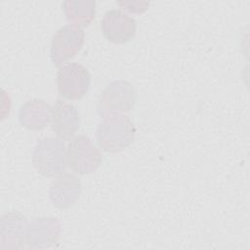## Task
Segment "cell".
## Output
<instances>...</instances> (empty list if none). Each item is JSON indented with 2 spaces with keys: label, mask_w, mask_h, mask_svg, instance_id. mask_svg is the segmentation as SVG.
<instances>
[{
  "label": "cell",
  "mask_w": 250,
  "mask_h": 250,
  "mask_svg": "<svg viewBox=\"0 0 250 250\" xmlns=\"http://www.w3.org/2000/svg\"><path fill=\"white\" fill-rule=\"evenodd\" d=\"M136 128L126 115H114L103 118L96 129L99 146L106 152H120L135 140Z\"/></svg>",
  "instance_id": "obj_1"
},
{
  "label": "cell",
  "mask_w": 250,
  "mask_h": 250,
  "mask_svg": "<svg viewBox=\"0 0 250 250\" xmlns=\"http://www.w3.org/2000/svg\"><path fill=\"white\" fill-rule=\"evenodd\" d=\"M32 163L46 178L62 175L66 168V148L60 138H44L37 142L32 152Z\"/></svg>",
  "instance_id": "obj_2"
},
{
  "label": "cell",
  "mask_w": 250,
  "mask_h": 250,
  "mask_svg": "<svg viewBox=\"0 0 250 250\" xmlns=\"http://www.w3.org/2000/svg\"><path fill=\"white\" fill-rule=\"evenodd\" d=\"M137 92L134 86L125 80H115L109 83L101 94L97 111L103 117L123 115L135 106Z\"/></svg>",
  "instance_id": "obj_3"
},
{
  "label": "cell",
  "mask_w": 250,
  "mask_h": 250,
  "mask_svg": "<svg viewBox=\"0 0 250 250\" xmlns=\"http://www.w3.org/2000/svg\"><path fill=\"white\" fill-rule=\"evenodd\" d=\"M66 162L74 172L90 174L101 165L102 153L88 136L78 135L67 144Z\"/></svg>",
  "instance_id": "obj_4"
},
{
  "label": "cell",
  "mask_w": 250,
  "mask_h": 250,
  "mask_svg": "<svg viewBox=\"0 0 250 250\" xmlns=\"http://www.w3.org/2000/svg\"><path fill=\"white\" fill-rule=\"evenodd\" d=\"M85 40L84 30L77 25L65 24L54 34L51 42V61L60 67L62 63L72 59L81 49Z\"/></svg>",
  "instance_id": "obj_5"
},
{
  "label": "cell",
  "mask_w": 250,
  "mask_h": 250,
  "mask_svg": "<svg viewBox=\"0 0 250 250\" xmlns=\"http://www.w3.org/2000/svg\"><path fill=\"white\" fill-rule=\"evenodd\" d=\"M57 86L60 95L64 99L79 100L90 89V72L80 63H67L57 72Z\"/></svg>",
  "instance_id": "obj_6"
},
{
  "label": "cell",
  "mask_w": 250,
  "mask_h": 250,
  "mask_svg": "<svg viewBox=\"0 0 250 250\" xmlns=\"http://www.w3.org/2000/svg\"><path fill=\"white\" fill-rule=\"evenodd\" d=\"M101 28L104 36L114 44H124L131 41L137 30L134 18L119 9H111L104 13Z\"/></svg>",
  "instance_id": "obj_7"
},
{
  "label": "cell",
  "mask_w": 250,
  "mask_h": 250,
  "mask_svg": "<svg viewBox=\"0 0 250 250\" xmlns=\"http://www.w3.org/2000/svg\"><path fill=\"white\" fill-rule=\"evenodd\" d=\"M1 249L22 248L27 243L29 225L25 216L17 211L5 213L0 218Z\"/></svg>",
  "instance_id": "obj_8"
},
{
  "label": "cell",
  "mask_w": 250,
  "mask_h": 250,
  "mask_svg": "<svg viewBox=\"0 0 250 250\" xmlns=\"http://www.w3.org/2000/svg\"><path fill=\"white\" fill-rule=\"evenodd\" d=\"M80 179L71 173H62L50 186L49 197L56 208L65 210L72 207L81 194Z\"/></svg>",
  "instance_id": "obj_9"
},
{
  "label": "cell",
  "mask_w": 250,
  "mask_h": 250,
  "mask_svg": "<svg viewBox=\"0 0 250 250\" xmlns=\"http://www.w3.org/2000/svg\"><path fill=\"white\" fill-rule=\"evenodd\" d=\"M51 126L62 140L74 136L80 127V116L77 107L70 103L58 99L53 106Z\"/></svg>",
  "instance_id": "obj_10"
},
{
  "label": "cell",
  "mask_w": 250,
  "mask_h": 250,
  "mask_svg": "<svg viewBox=\"0 0 250 250\" xmlns=\"http://www.w3.org/2000/svg\"><path fill=\"white\" fill-rule=\"evenodd\" d=\"M61 231V225L57 218H36L28 229L27 244L30 248H48L57 242Z\"/></svg>",
  "instance_id": "obj_11"
},
{
  "label": "cell",
  "mask_w": 250,
  "mask_h": 250,
  "mask_svg": "<svg viewBox=\"0 0 250 250\" xmlns=\"http://www.w3.org/2000/svg\"><path fill=\"white\" fill-rule=\"evenodd\" d=\"M53 107L41 99H33L24 103L19 110L20 123L33 131L44 129L52 119Z\"/></svg>",
  "instance_id": "obj_12"
},
{
  "label": "cell",
  "mask_w": 250,
  "mask_h": 250,
  "mask_svg": "<svg viewBox=\"0 0 250 250\" xmlns=\"http://www.w3.org/2000/svg\"><path fill=\"white\" fill-rule=\"evenodd\" d=\"M70 24L87 26L95 18L96 2L93 0H66L62 4Z\"/></svg>",
  "instance_id": "obj_13"
},
{
  "label": "cell",
  "mask_w": 250,
  "mask_h": 250,
  "mask_svg": "<svg viewBox=\"0 0 250 250\" xmlns=\"http://www.w3.org/2000/svg\"><path fill=\"white\" fill-rule=\"evenodd\" d=\"M120 6L124 7L129 12L133 13H144L147 10V7L149 5L148 2H143V1H130V2H119Z\"/></svg>",
  "instance_id": "obj_14"
}]
</instances>
